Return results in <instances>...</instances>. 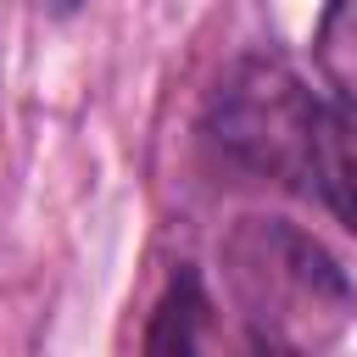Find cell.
I'll return each instance as SVG.
<instances>
[{"instance_id":"3957f363","label":"cell","mask_w":357,"mask_h":357,"mask_svg":"<svg viewBox=\"0 0 357 357\" xmlns=\"http://www.w3.org/2000/svg\"><path fill=\"white\" fill-rule=\"evenodd\" d=\"M307 184L357 229V112H346V106H335V112L324 106L318 112Z\"/></svg>"},{"instance_id":"6da1fadb","label":"cell","mask_w":357,"mask_h":357,"mask_svg":"<svg viewBox=\"0 0 357 357\" xmlns=\"http://www.w3.org/2000/svg\"><path fill=\"white\" fill-rule=\"evenodd\" d=\"M223 273L245 329L273 357H324L351 318L346 273L296 223L245 218L223 245Z\"/></svg>"},{"instance_id":"277c9868","label":"cell","mask_w":357,"mask_h":357,"mask_svg":"<svg viewBox=\"0 0 357 357\" xmlns=\"http://www.w3.org/2000/svg\"><path fill=\"white\" fill-rule=\"evenodd\" d=\"M318 73L324 84L340 95L346 112H357V0L346 6H329L318 17Z\"/></svg>"},{"instance_id":"7a4b0ae2","label":"cell","mask_w":357,"mask_h":357,"mask_svg":"<svg viewBox=\"0 0 357 357\" xmlns=\"http://www.w3.org/2000/svg\"><path fill=\"white\" fill-rule=\"evenodd\" d=\"M318 100L284 61H240L212 95V139L251 173L268 178H307Z\"/></svg>"}]
</instances>
